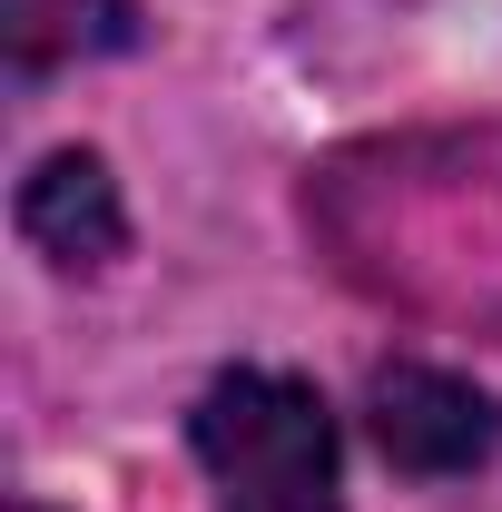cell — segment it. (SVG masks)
I'll return each instance as SVG.
<instances>
[{"label": "cell", "mask_w": 502, "mask_h": 512, "mask_svg": "<svg viewBox=\"0 0 502 512\" xmlns=\"http://www.w3.org/2000/svg\"><path fill=\"white\" fill-rule=\"evenodd\" d=\"M188 444L217 483V512H335V414L325 394L276 365H237L197 394Z\"/></svg>", "instance_id": "obj_1"}, {"label": "cell", "mask_w": 502, "mask_h": 512, "mask_svg": "<svg viewBox=\"0 0 502 512\" xmlns=\"http://www.w3.org/2000/svg\"><path fill=\"white\" fill-rule=\"evenodd\" d=\"M365 404H375V444L394 473H473L502 434L493 394H473L443 365H384Z\"/></svg>", "instance_id": "obj_2"}, {"label": "cell", "mask_w": 502, "mask_h": 512, "mask_svg": "<svg viewBox=\"0 0 502 512\" xmlns=\"http://www.w3.org/2000/svg\"><path fill=\"white\" fill-rule=\"evenodd\" d=\"M20 237L50 256V266H109L128 237V207H119V178L99 148H60L30 168L20 188Z\"/></svg>", "instance_id": "obj_3"}, {"label": "cell", "mask_w": 502, "mask_h": 512, "mask_svg": "<svg viewBox=\"0 0 502 512\" xmlns=\"http://www.w3.org/2000/svg\"><path fill=\"white\" fill-rule=\"evenodd\" d=\"M20 512H50V503H20Z\"/></svg>", "instance_id": "obj_4"}]
</instances>
